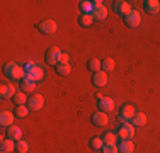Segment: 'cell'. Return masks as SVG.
<instances>
[{"instance_id":"cell-1","label":"cell","mask_w":160,"mask_h":153,"mask_svg":"<svg viewBox=\"0 0 160 153\" xmlns=\"http://www.w3.org/2000/svg\"><path fill=\"white\" fill-rule=\"evenodd\" d=\"M3 75L10 80H22L26 76V70L21 65H17L16 61H7L3 65Z\"/></svg>"},{"instance_id":"cell-2","label":"cell","mask_w":160,"mask_h":153,"mask_svg":"<svg viewBox=\"0 0 160 153\" xmlns=\"http://www.w3.org/2000/svg\"><path fill=\"white\" fill-rule=\"evenodd\" d=\"M60 58H62V51L56 46L48 48L46 53H44V61H46V65H49V67H56L60 63Z\"/></svg>"},{"instance_id":"cell-3","label":"cell","mask_w":160,"mask_h":153,"mask_svg":"<svg viewBox=\"0 0 160 153\" xmlns=\"http://www.w3.org/2000/svg\"><path fill=\"white\" fill-rule=\"evenodd\" d=\"M135 107H133L131 104H124L123 107H121L119 111V116H118V122H121V124H126V122L131 121V117L135 116Z\"/></svg>"},{"instance_id":"cell-4","label":"cell","mask_w":160,"mask_h":153,"mask_svg":"<svg viewBox=\"0 0 160 153\" xmlns=\"http://www.w3.org/2000/svg\"><path fill=\"white\" fill-rule=\"evenodd\" d=\"M123 21H124V24H126L128 27L135 29V27H138L140 22H142V15H140V12H138L136 9H131V12L124 15Z\"/></svg>"},{"instance_id":"cell-5","label":"cell","mask_w":160,"mask_h":153,"mask_svg":"<svg viewBox=\"0 0 160 153\" xmlns=\"http://www.w3.org/2000/svg\"><path fill=\"white\" fill-rule=\"evenodd\" d=\"M97 107L101 112H112L114 111V101L111 97H106V95H97Z\"/></svg>"},{"instance_id":"cell-6","label":"cell","mask_w":160,"mask_h":153,"mask_svg":"<svg viewBox=\"0 0 160 153\" xmlns=\"http://www.w3.org/2000/svg\"><path fill=\"white\" fill-rule=\"evenodd\" d=\"M38 29H39L41 34H46V36H49V34H55L56 32L58 26H56V22L51 21V19H44V21H41L39 24H38Z\"/></svg>"},{"instance_id":"cell-7","label":"cell","mask_w":160,"mask_h":153,"mask_svg":"<svg viewBox=\"0 0 160 153\" xmlns=\"http://www.w3.org/2000/svg\"><path fill=\"white\" fill-rule=\"evenodd\" d=\"M26 106L29 107V111H39V109H43V106H44V97L41 94H31Z\"/></svg>"},{"instance_id":"cell-8","label":"cell","mask_w":160,"mask_h":153,"mask_svg":"<svg viewBox=\"0 0 160 153\" xmlns=\"http://www.w3.org/2000/svg\"><path fill=\"white\" fill-rule=\"evenodd\" d=\"M112 10L116 12L118 15H126L131 12V3L126 2V0H114L112 2Z\"/></svg>"},{"instance_id":"cell-9","label":"cell","mask_w":160,"mask_h":153,"mask_svg":"<svg viewBox=\"0 0 160 153\" xmlns=\"http://www.w3.org/2000/svg\"><path fill=\"white\" fill-rule=\"evenodd\" d=\"M118 136H119V140H133V136H135V126L131 122L121 124L118 128Z\"/></svg>"},{"instance_id":"cell-10","label":"cell","mask_w":160,"mask_h":153,"mask_svg":"<svg viewBox=\"0 0 160 153\" xmlns=\"http://www.w3.org/2000/svg\"><path fill=\"white\" fill-rule=\"evenodd\" d=\"M108 73L106 72H96V73H92V78H90V82H92L94 87H97V89H102V87L108 85Z\"/></svg>"},{"instance_id":"cell-11","label":"cell","mask_w":160,"mask_h":153,"mask_svg":"<svg viewBox=\"0 0 160 153\" xmlns=\"http://www.w3.org/2000/svg\"><path fill=\"white\" fill-rule=\"evenodd\" d=\"M90 121H92V124L94 126H97V128H102V126H108V122H109V117H108V114L106 112H94L92 116H90Z\"/></svg>"},{"instance_id":"cell-12","label":"cell","mask_w":160,"mask_h":153,"mask_svg":"<svg viewBox=\"0 0 160 153\" xmlns=\"http://www.w3.org/2000/svg\"><path fill=\"white\" fill-rule=\"evenodd\" d=\"M14 117H16L14 111H2V112H0V124H2L3 128H10V126L14 124Z\"/></svg>"},{"instance_id":"cell-13","label":"cell","mask_w":160,"mask_h":153,"mask_svg":"<svg viewBox=\"0 0 160 153\" xmlns=\"http://www.w3.org/2000/svg\"><path fill=\"white\" fill-rule=\"evenodd\" d=\"M143 9H145V12H147V14L155 15V14L160 12V2H158V0H145V2H143Z\"/></svg>"},{"instance_id":"cell-14","label":"cell","mask_w":160,"mask_h":153,"mask_svg":"<svg viewBox=\"0 0 160 153\" xmlns=\"http://www.w3.org/2000/svg\"><path fill=\"white\" fill-rule=\"evenodd\" d=\"M16 94H17L16 87L10 85V83H3L2 89H0V99H2V101H7V99H10V101H12V97Z\"/></svg>"},{"instance_id":"cell-15","label":"cell","mask_w":160,"mask_h":153,"mask_svg":"<svg viewBox=\"0 0 160 153\" xmlns=\"http://www.w3.org/2000/svg\"><path fill=\"white\" fill-rule=\"evenodd\" d=\"M26 76H28L29 80H32V82H39V80H43V76H44L43 68H39L38 65H34L31 70L26 72Z\"/></svg>"},{"instance_id":"cell-16","label":"cell","mask_w":160,"mask_h":153,"mask_svg":"<svg viewBox=\"0 0 160 153\" xmlns=\"http://www.w3.org/2000/svg\"><path fill=\"white\" fill-rule=\"evenodd\" d=\"M7 138L9 140H12V141H19V140H22V131H21V128L19 126H10V128H7Z\"/></svg>"},{"instance_id":"cell-17","label":"cell","mask_w":160,"mask_h":153,"mask_svg":"<svg viewBox=\"0 0 160 153\" xmlns=\"http://www.w3.org/2000/svg\"><path fill=\"white\" fill-rule=\"evenodd\" d=\"M118 150H119V153H133L135 151V143L131 140H121Z\"/></svg>"},{"instance_id":"cell-18","label":"cell","mask_w":160,"mask_h":153,"mask_svg":"<svg viewBox=\"0 0 160 153\" xmlns=\"http://www.w3.org/2000/svg\"><path fill=\"white\" fill-rule=\"evenodd\" d=\"M92 17H94V21H104V19L108 17V9H106V5L96 7V9L92 10Z\"/></svg>"},{"instance_id":"cell-19","label":"cell","mask_w":160,"mask_h":153,"mask_svg":"<svg viewBox=\"0 0 160 153\" xmlns=\"http://www.w3.org/2000/svg\"><path fill=\"white\" fill-rule=\"evenodd\" d=\"M55 72H56V75H60V76H68L72 72V68L68 63H58L55 67Z\"/></svg>"},{"instance_id":"cell-20","label":"cell","mask_w":160,"mask_h":153,"mask_svg":"<svg viewBox=\"0 0 160 153\" xmlns=\"http://www.w3.org/2000/svg\"><path fill=\"white\" fill-rule=\"evenodd\" d=\"M0 150L5 151V153H10L16 150V141L9 140V138H5V140H2V143H0Z\"/></svg>"},{"instance_id":"cell-21","label":"cell","mask_w":160,"mask_h":153,"mask_svg":"<svg viewBox=\"0 0 160 153\" xmlns=\"http://www.w3.org/2000/svg\"><path fill=\"white\" fill-rule=\"evenodd\" d=\"M77 21H78V26H82V27H89V26L94 22V17H92V14H80Z\"/></svg>"},{"instance_id":"cell-22","label":"cell","mask_w":160,"mask_h":153,"mask_svg":"<svg viewBox=\"0 0 160 153\" xmlns=\"http://www.w3.org/2000/svg\"><path fill=\"white\" fill-rule=\"evenodd\" d=\"M114 67H116V63H114L112 58H104L101 61V70L106 72V73H109V72L114 70Z\"/></svg>"},{"instance_id":"cell-23","label":"cell","mask_w":160,"mask_h":153,"mask_svg":"<svg viewBox=\"0 0 160 153\" xmlns=\"http://www.w3.org/2000/svg\"><path fill=\"white\" fill-rule=\"evenodd\" d=\"M34 87H36V82L29 80L28 76H24V78L21 80V89H22V92H34Z\"/></svg>"},{"instance_id":"cell-24","label":"cell","mask_w":160,"mask_h":153,"mask_svg":"<svg viewBox=\"0 0 160 153\" xmlns=\"http://www.w3.org/2000/svg\"><path fill=\"white\" fill-rule=\"evenodd\" d=\"M28 95H26V92H17L16 95L12 97V101H14V104L16 106H26L28 104Z\"/></svg>"},{"instance_id":"cell-25","label":"cell","mask_w":160,"mask_h":153,"mask_svg":"<svg viewBox=\"0 0 160 153\" xmlns=\"http://www.w3.org/2000/svg\"><path fill=\"white\" fill-rule=\"evenodd\" d=\"M131 122L133 126H143L145 122H147V116H145L143 112H135V116L131 117Z\"/></svg>"},{"instance_id":"cell-26","label":"cell","mask_w":160,"mask_h":153,"mask_svg":"<svg viewBox=\"0 0 160 153\" xmlns=\"http://www.w3.org/2000/svg\"><path fill=\"white\" fill-rule=\"evenodd\" d=\"M101 138H102V141H104V145H116V141H118V135L112 131L104 133Z\"/></svg>"},{"instance_id":"cell-27","label":"cell","mask_w":160,"mask_h":153,"mask_svg":"<svg viewBox=\"0 0 160 153\" xmlns=\"http://www.w3.org/2000/svg\"><path fill=\"white\" fill-rule=\"evenodd\" d=\"M87 68H89L90 72H101V60H97V58H89L87 60Z\"/></svg>"},{"instance_id":"cell-28","label":"cell","mask_w":160,"mask_h":153,"mask_svg":"<svg viewBox=\"0 0 160 153\" xmlns=\"http://www.w3.org/2000/svg\"><path fill=\"white\" fill-rule=\"evenodd\" d=\"M78 7H80V12L82 14H92V10H94L92 2H89V0H82V2H78Z\"/></svg>"},{"instance_id":"cell-29","label":"cell","mask_w":160,"mask_h":153,"mask_svg":"<svg viewBox=\"0 0 160 153\" xmlns=\"http://www.w3.org/2000/svg\"><path fill=\"white\" fill-rule=\"evenodd\" d=\"M89 146L92 148V150H102V146H104V141H102V138L99 136H94L89 140Z\"/></svg>"},{"instance_id":"cell-30","label":"cell","mask_w":160,"mask_h":153,"mask_svg":"<svg viewBox=\"0 0 160 153\" xmlns=\"http://www.w3.org/2000/svg\"><path fill=\"white\" fill-rule=\"evenodd\" d=\"M14 114H16V117H26L29 114V107L28 106H16Z\"/></svg>"},{"instance_id":"cell-31","label":"cell","mask_w":160,"mask_h":153,"mask_svg":"<svg viewBox=\"0 0 160 153\" xmlns=\"http://www.w3.org/2000/svg\"><path fill=\"white\" fill-rule=\"evenodd\" d=\"M16 151H17V153H28V151H29L28 141H24V140L16 141Z\"/></svg>"},{"instance_id":"cell-32","label":"cell","mask_w":160,"mask_h":153,"mask_svg":"<svg viewBox=\"0 0 160 153\" xmlns=\"http://www.w3.org/2000/svg\"><path fill=\"white\" fill-rule=\"evenodd\" d=\"M101 153H119V150H118V145H104Z\"/></svg>"},{"instance_id":"cell-33","label":"cell","mask_w":160,"mask_h":153,"mask_svg":"<svg viewBox=\"0 0 160 153\" xmlns=\"http://www.w3.org/2000/svg\"><path fill=\"white\" fill-rule=\"evenodd\" d=\"M68 60H70V55H68V53H62V58H60V63H68Z\"/></svg>"},{"instance_id":"cell-34","label":"cell","mask_w":160,"mask_h":153,"mask_svg":"<svg viewBox=\"0 0 160 153\" xmlns=\"http://www.w3.org/2000/svg\"><path fill=\"white\" fill-rule=\"evenodd\" d=\"M2 153H5V151H2Z\"/></svg>"}]
</instances>
